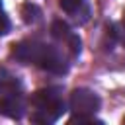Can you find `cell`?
<instances>
[{"label": "cell", "instance_id": "13", "mask_svg": "<svg viewBox=\"0 0 125 125\" xmlns=\"http://www.w3.org/2000/svg\"><path fill=\"white\" fill-rule=\"evenodd\" d=\"M123 43H125V39H123Z\"/></svg>", "mask_w": 125, "mask_h": 125}, {"label": "cell", "instance_id": "5", "mask_svg": "<svg viewBox=\"0 0 125 125\" xmlns=\"http://www.w3.org/2000/svg\"><path fill=\"white\" fill-rule=\"evenodd\" d=\"M51 35H53L55 39H59V41H66V39L72 35V31H70V27H68L66 21L57 20V21H53V25H51Z\"/></svg>", "mask_w": 125, "mask_h": 125}, {"label": "cell", "instance_id": "10", "mask_svg": "<svg viewBox=\"0 0 125 125\" xmlns=\"http://www.w3.org/2000/svg\"><path fill=\"white\" fill-rule=\"evenodd\" d=\"M123 25H125V10H123Z\"/></svg>", "mask_w": 125, "mask_h": 125}, {"label": "cell", "instance_id": "12", "mask_svg": "<svg viewBox=\"0 0 125 125\" xmlns=\"http://www.w3.org/2000/svg\"><path fill=\"white\" fill-rule=\"evenodd\" d=\"M123 123H125V117H123Z\"/></svg>", "mask_w": 125, "mask_h": 125}, {"label": "cell", "instance_id": "2", "mask_svg": "<svg viewBox=\"0 0 125 125\" xmlns=\"http://www.w3.org/2000/svg\"><path fill=\"white\" fill-rule=\"evenodd\" d=\"M31 105L35 107L31 119L35 123H43V125L55 123L66 111L61 88H43V90H37L31 96Z\"/></svg>", "mask_w": 125, "mask_h": 125}, {"label": "cell", "instance_id": "8", "mask_svg": "<svg viewBox=\"0 0 125 125\" xmlns=\"http://www.w3.org/2000/svg\"><path fill=\"white\" fill-rule=\"evenodd\" d=\"M68 123H102L100 119H96L94 115H72L70 119H68Z\"/></svg>", "mask_w": 125, "mask_h": 125}, {"label": "cell", "instance_id": "7", "mask_svg": "<svg viewBox=\"0 0 125 125\" xmlns=\"http://www.w3.org/2000/svg\"><path fill=\"white\" fill-rule=\"evenodd\" d=\"M82 2H84V0H59L61 8H62L64 12H68V14H74V12L82 6Z\"/></svg>", "mask_w": 125, "mask_h": 125}, {"label": "cell", "instance_id": "4", "mask_svg": "<svg viewBox=\"0 0 125 125\" xmlns=\"http://www.w3.org/2000/svg\"><path fill=\"white\" fill-rule=\"evenodd\" d=\"M25 111V105H23V100L20 94L16 92H8L2 100H0V113L10 117V119H20Z\"/></svg>", "mask_w": 125, "mask_h": 125}, {"label": "cell", "instance_id": "6", "mask_svg": "<svg viewBox=\"0 0 125 125\" xmlns=\"http://www.w3.org/2000/svg\"><path fill=\"white\" fill-rule=\"evenodd\" d=\"M21 16H23V21H25V23H35V21L39 20V16H41V10H39L35 4L27 2V4H23V8H21Z\"/></svg>", "mask_w": 125, "mask_h": 125}, {"label": "cell", "instance_id": "9", "mask_svg": "<svg viewBox=\"0 0 125 125\" xmlns=\"http://www.w3.org/2000/svg\"><path fill=\"white\" fill-rule=\"evenodd\" d=\"M8 31H10V20H8V16L0 10V37L6 35Z\"/></svg>", "mask_w": 125, "mask_h": 125}, {"label": "cell", "instance_id": "3", "mask_svg": "<svg viewBox=\"0 0 125 125\" xmlns=\"http://www.w3.org/2000/svg\"><path fill=\"white\" fill-rule=\"evenodd\" d=\"M68 105L74 115H94L100 109V98L88 88H76L70 94Z\"/></svg>", "mask_w": 125, "mask_h": 125}, {"label": "cell", "instance_id": "1", "mask_svg": "<svg viewBox=\"0 0 125 125\" xmlns=\"http://www.w3.org/2000/svg\"><path fill=\"white\" fill-rule=\"evenodd\" d=\"M12 57L25 64H35L53 74H64L68 70V62L61 55V51L55 49L53 45L39 43V41H21L14 45Z\"/></svg>", "mask_w": 125, "mask_h": 125}, {"label": "cell", "instance_id": "11", "mask_svg": "<svg viewBox=\"0 0 125 125\" xmlns=\"http://www.w3.org/2000/svg\"><path fill=\"white\" fill-rule=\"evenodd\" d=\"M0 10H2V2H0Z\"/></svg>", "mask_w": 125, "mask_h": 125}]
</instances>
